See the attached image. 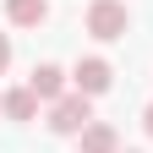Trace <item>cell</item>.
Here are the masks:
<instances>
[{
  "instance_id": "cell-1",
  "label": "cell",
  "mask_w": 153,
  "mask_h": 153,
  "mask_svg": "<svg viewBox=\"0 0 153 153\" xmlns=\"http://www.w3.org/2000/svg\"><path fill=\"white\" fill-rule=\"evenodd\" d=\"M49 131H55V137H82V131L93 126V99H88V93H66V99H55L49 104V120H44Z\"/></svg>"
},
{
  "instance_id": "cell-2",
  "label": "cell",
  "mask_w": 153,
  "mask_h": 153,
  "mask_svg": "<svg viewBox=\"0 0 153 153\" xmlns=\"http://www.w3.org/2000/svg\"><path fill=\"white\" fill-rule=\"evenodd\" d=\"M126 27H131L126 0H93V6H88V33L99 38V44H115V38H126Z\"/></svg>"
},
{
  "instance_id": "cell-3",
  "label": "cell",
  "mask_w": 153,
  "mask_h": 153,
  "mask_svg": "<svg viewBox=\"0 0 153 153\" xmlns=\"http://www.w3.org/2000/svg\"><path fill=\"white\" fill-rule=\"evenodd\" d=\"M71 88H76V93H88V99H99V93L115 88V66L104 60V55H82V60L71 66Z\"/></svg>"
},
{
  "instance_id": "cell-4",
  "label": "cell",
  "mask_w": 153,
  "mask_h": 153,
  "mask_svg": "<svg viewBox=\"0 0 153 153\" xmlns=\"http://www.w3.org/2000/svg\"><path fill=\"white\" fill-rule=\"evenodd\" d=\"M71 82V71H60V66H55V60H44V66H33V76H27V88L38 93V99H44V104H55V99H66V88Z\"/></svg>"
},
{
  "instance_id": "cell-5",
  "label": "cell",
  "mask_w": 153,
  "mask_h": 153,
  "mask_svg": "<svg viewBox=\"0 0 153 153\" xmlns=\"http://www.w3.org/2000/svg\"><path fill=\"white\" fill-rule=\"evenodd\" d=\"M38 104H44V99H38L33 88H11L6 99H0V109H6V120H16V126H27V120H38Z\"/></svg>"
},
{
  "instance_id": "cell-6",
  "label": "cell",
  "mask_w": 153,
  "mask_h": 153,
  "mask_svg": "<svg viewBox=\"0 0 153 153\" xmlns=\"http://www.w3.org/2000/svg\"><path fill=\"white\" fill-rule=\"evenodd\" d=\"M76 148H82V153H120V137H115L109 120H93L82 137H76Z\"/></svg>"
},
{
  "instance_id": "cell-7",
  "label": "cell",
  "mask_w": 153,
  "mask_h": 153,
  "mask_svg": "<svg viewBox=\"0 0 153 153\" xmlns=\"http://www.w3.org/2000/svg\"><path fill=\"white\" fill-rule=\"evenodd\" d=\"M6 16L16 27H44L49 22V0H6Z\"/></svg>"
},
{
  "instance_id": "cell-8",
  "label": "cell",
  "mask_w": 153,
  "mask_h": 153,
  "mask_svg": "<svg viewBox=\"0 0 153 153\" xmlns=\"http://www.w3.org/2000/svg\"><path fill=\"white\" fill-rule=\"evenodd\" d=\"M6 66H11V38L0 33V76H6Z\"/></svg>"
},
{
  "instance_id": "cell-9",
  "label": "cell",
  "mask_w": 153,
  "mask_h": 153,
  "mask_svg": "<svg viewBox=\"0 0 153 153\" xmlns=\"http://www.w3.org/2000/svg\"><path fill=\"white\" fill-rule=\"evenodd\" d=\"M142 131H148V137H153V104L142 109Z\"/></svg>"
},
{
  "instance_id": "cell-10",
  "label": "cell",
  "mask_w": 153,
  "mask_h": 153,
  "mask_svg": "<svg viewBox=\"0 0 153 153\" xmlns=\"http://www.w3.org/2000/svg\"><path fill=\"white\" fill-rule=\"evenodd\" d=\"M120 153H137V148H120Z\"/></svg>"
},
{
  "instance_id": "cell-11",
  "label": "cell",
  "mask_w": 153,
  "mask_h": 153,
  "mask_svg": "<svg viewBox=\"0 0 153 153\" xmlns=\"http://www.w3.org/2000/svg\"><path fill=\"white\" fill-rule=\"evenodd\" d=\"M0 99H6V93H0Z\"/></svg>"
}]
</instances>
